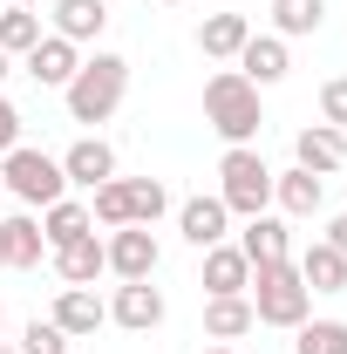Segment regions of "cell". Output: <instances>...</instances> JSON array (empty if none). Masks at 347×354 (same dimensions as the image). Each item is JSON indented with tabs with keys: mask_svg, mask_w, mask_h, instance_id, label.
Returning <instances> with one entry per match:
<instances>
[{
	"mask_svg": "<svg viewBox=\"0 0 347 354\" xmlns=\"http://www.w3.org/2000/svg\"><path fill=\"white\" fill-rule=\"evenodd\" d=\"M0 266H7V245H0Z\"/></svg>",
	"mask_w": 347,
	"mask_h": 354,
	"instance_id": "f35d334b",
	"label": "cell"
},
{
	"mask_svg": "<svg viewBox=\"0 0 347 354\" xmlns=\"http://www.w3.org/2000/svg\"><path fill=\"white\" fill-rule=\"evenodd\" d=\"M320 21H327V0H272V35L279 41L320 35Z\"/></svg>",
	"mask_w": 347,
	"mask_h": 354,
	"instance_id": "cb8c5ba5",
	"label": "cell"
},
{
	"mask_svg": "<svg viewBox=\"0 0 347 354\" xmlns=\"http://www.w3.org/2000/svg\"><path fill=\"white\" fill-rule=\"evenodd\" d=\"M7 68H14V62H7V55H0V82H7Z\"/></svg>",
	"mask_w": 347,
	"mask_h": 354,
	"instance_id": "d6a6232c",
	"label": "cell"
},
{
	"mask_svg": "<svg viewBox=\"0 0 347 354\" xmlns=\"http://www.w3.org/2000/svg\"><path fill=\"white\" fill-rule=\"evenodd\" d=\"M55 272H62V286H95V279L109 272V252H102V239H95V232H82V239L55 245Z\"/></svg>",
	"mask_w": 347,
	"mask_h": 354,
	"instance_id": "e0dca14e",
	"label": "cell"
},
{
	"mask_svg": "<svg viewBox=\"0 0 347 354\" xmlns=\"http://www.w3.org/2000/svg\"><path fill=\"white\" fill-rule=\"evenodd\" d=\"M293 354H347V320H300Z\"/></svg>",
	"mask_w": 347,
	"mask_h": 354,
	"instance_id": "4316f807",
	"label": "cell"
},
{
	"mask_svg": "<svg viewBox=\"0 0 347 354\" xmlns=\"http://www.w3.org/2000/svg\"><path fill=\"white\" fill-rule=\"evenodd\" d=\"M0 191H14L28 212H48L55 198H68V177H62V157H48L35 143H14L0 157Z\"/></svg>",
	"mask_w": 347,
	"mask_h": 354,
	"instance_id": "5b68a950",
	"label": "cell"
},
{
	"mask_svg": "<svg viewBox=\"0 0 347 354\" xmlns=\"http://www.w3.org/2000/svg\"><path fill=\"white\" fill-rule=\"evenodd\" d=\"M82 232H95V218H88V198H55L41 212V239H48V252L55 245H68V239H82Z\"/></svg>",
	"mask_w": 347,
	"mask_h": 354,
	"instance_id": "7402d4cb",
	"label": "cell"
},
{
	"mask_svg": "<svg viewBox=\"0 0 347 354\" xmlns=\"http://www.w3.org/2000/svg\"><path fill=\"white\" fill-rule=\"evenodd\" d=\"M0 245H7V266L14 272H35L48 252V239H41V218L35 212H14V218H0Z\"/></svg>",
	"mask_w": 347,
	"mask_h": 354,
	"instance_id": "d6986e66",
	"label": "cell"
},
{
	"mask_svg": "<svg viewBox=\"0 0 347 354\" xmlns=\"http://www.w3.org/2000/svg\"><path fill=\"white\" fill-rule=\"evenodd\" d=\"M218 198L232 218H259L272 212V164L259 157V143H232L218 157Z\"/></svg>",
	"mask_w": 347,
	"mask_h": 354,
	"instance_id": "277c9868",
	"label": "cell"
},
{
	"mask_svg": "<svg viewBox=\"0 0 347 354\" xmlns=\"http://www.w3.org/2000/svg\"><path fill=\"white\" fill-rule=\"evenodd\" d=\"M320 123L327 130H347V75H327L320 82Z\"/></svg>",
	"mask_w": 347,
	"mask_h": 354,
	"instance_id": "f546056e",
	"label": "cell"
},
{
	"mask_svg": "<svg viewBox=\"0 0 347 354\" xmlns=\"http://www.w3.org/2000/svg\"><path fill=\"white\" fill-rule=\"evenodd\" d=\"M327 245H334V252L347 259V212H341V218H327Z\"/></svg>",
	"mask_w": 347,
	"mask_h": 354,
	"instance_id": "1f68e13d",
	"label": "cell"
},
{
	"mask_svg": "<svg viewBox=\"0 0 347 354\" xmlns=\"http://www.w3.org/2000/svg\"><path fill=\"white\" fill-rule=\"evenodd\" d=\"M232 245H238L252 266H279V259H293V232H286V218H279V212H259V218H245V232H238Z\"/></svg>",
	"mask_w": 347,
	"mask_h": 354,
	"instance_id": "5bb4252c",
	"label": "cell"
},
{
	"mask_svg": "<svg viewBox=\"0 0 347 354\" xmlns=\"http://www.w3.org/2000/svg\"><path fill=\"white\" fill-rule=\"evenodd\" d=\"M232 68H238L252 88H272V82H286L293 55H286V41H279V35H252V41L238 48V62H232Z\"/></svg>",
	"mask_w": 347,
	"mask_h": 354,
	"instance_id": "2e32d148",
	"label": "cell"
},
{
	"mask_svg": "<svg viewBox=\"0 0 347 354\" xmlns=\"http://www.w3.org/2000/svg\"><path fill=\"white\" fill-rule=\"evenodd\" d=\"M7 7H35V0H7Z\"/></svg>",
	"mask_w": 347,
	"mask_h": 354,
	"instance_id": "e575fe53",
	"label": "cell"
},
{
	"mask_svg": "<svg viewBox=\"0 0 347 354\" xmlns=\"http://www.w3.org/2000/svg\"><path fill=\"white\" fill-rule=\"evenodd\" d=\"M259 95L265 88H252L238 68H218L212 82H205V123L225 136V150H232V143H259V130H265V102Z\"/></svg>",
	"mask_w": 347,
	"mask_h": 354,
	"instance_id": "7a4b0ae2",
	"label": "cell"
},
{
	"mask_svg": "<svg viewBox=\"0 0 347 354\" xmlns=\"http://www.w3.org/2000/svg\"><path fill=\"white\" fill-rule=\"evenodd\" d=\"M272 205H279V218H320V205H327V177L313 171H272Z\"/></svg>",
	"mask_w": 347,
	"mask_h": 354,
	"instance_id": "4fadbf2b",
	"label": "cell"
},
{
	"mask_svg": "<svg viewBox=\"0 0 347 354\" xmlns=\"http://www.w3.org/2000/svg\"><path fill=\"white\" fill-rule=\"evenodd\" d=\"M157 7H184V0H157Z\"/></svg>",
	"mask_w": 347,
	"mask_h": 354,
	"instance_id": "d590c367",
	"label": "cell"
},
{
	"mask_svg": "<svg viewBox=\"0 0 347 354\" xmlns=\"http://www.w3.org/2000/svg\"><path fill=\"white\" fill-rule=\"evenodd\" d=\"M205 354H232V348H205Z\"/></svg>",
	"mask_w": 347,
	"mask_h": 354,
	"instance_id": "74e56055",
	"label": "cell"
},
{
	"mask_svg": "<svg viewBox=\"0 0 347 354\" xmlns=\"http://www.w3.org/2000/svg\"><path fill=\"white\" fill-rule=\"evenodd\" d=\"M293 164L313 177H334L347 171V130H327V123H306L300 136H293Z\"/></svg>",
	"mask_w": 347,
	"mask_h": 354,
	"instance_id": "7c38bea8",
	"label": "cell"
},
{
	"mask_svg": "<svg viewBox=\"0 0 347 354\" xmlns=\"http://www.w3.org/2000/svg\"><path fill=\"white\" fill-rule=\"evenodd\" d=\"M62 177H68L75 191L109 184V177H116V143H102V136H75V143L62 150Z\"/></svg>",
	"mask_w": 347,
	"mask_h": 354,
	"instance_id": "9c48e42d",
	"label": "cell"
},
{
	"mask_svg": "<svg viewBox=\"0 0 347 354\" xmlns=\"http://www.w3.org/2000/svg\"><path fill=\"white\" fill-rule=\"evenodd\" d=\"M14 143H21V109H14V102H7V88H0V157H7Z\"/></svg>",
	"mask_w": 347,
	"mask_h": 354,
	"instance_id": "4dcf8cb0",
	"label": "cell"
},
{
	"mask_svg": "<svg viewBox=\"0 0 347 354\" xmlns=\"http://www.w3.org/2000/svg\"><path fill=\"white\" fill-rule=\"evenodd\" d=\"M48 21H55L48 35H62V41L88 48V41H102V28H109V7H102V0H55V14H48Z\"/></svg>",
	"mask_w": 347,
	"mask_h": 354,
	"instance_id": "ac0fdd59",
	"label": "cell"
},
{
	"mask_svg": "<svg viewBox=\"0 0 347 354\" xmlns=\"http://www.w3.org/2000/svg\"><path fill=\"white\" fill-rule=\"evenodd\" d=\"M171 212V184L164 177H130V225H157Z\"/></svg>",
	"mask_w": 347,
	"mask_h": 354,
	"instance_id": "83f0119b",
	"label": "cell"
},
{
	"mask_svg": "<svg viewBox=\"0 0 347 354\" xmlns=\"http://www.w3.org/2000/svg\"><path fill=\"white\" fill-rule=\"evenodd\" d=\"M0 7H7V0H0Z\"/></svg>",
	"mask_w": 347,
	"mask_h": 354,
	"instance_id": "ab89813d",
	"label": "cell"
},
{
	"mask_svg": "<svg viewBox=\"0 0 347 354\" xmlns=\"http://www.w3.org/2000/svg\"><path fill=\"white\" fill-rule=\"evenodd\" d=\"M245 300H252V320L259 327H300V320H313V293H306L300 266L279 259V266H252V286H245Z\"/></svg>",
	"mask_w": 347,
	"mask_h": 354,
	"instance_id": "3957f363",
	"label": "cell"
},
{
	"mask_svg": "<svg viewBox=\"0 0 347 354\" xmlns=\"http://www.w3.org/2000/svg\"><path fill=\"white\" fill-rule=\"evenodd\" d=\"M102 252H109V272L116 279H157V232L150 225H116L109 239H102Z\"/></svg>",
	"mask_w": 347,
	"mask_h": 354,
	"instance_id": "8992f818",
	"label": "cell"
},
{
	"mask_svg": "<svg viewBox=\"0 0 347 354\" xmlns=\"http://www.w3.org/2000/svg\"><path fill=\"white\" fill-rule=\"evenodd\" d=\"M0 341H7V307H0Z\"/></svg>",
	"mask_w": 347,
	"mask_h": 354,
	"instance_id": "836d02e7",
	"label": "cell"
},
{
	"mask_svg": "<svg viewBox=\"0 0 347 354\" xmlns=\"http://www.w3.org/2000/svg\"><path fill=\"white\" fill-rule=\"evenodd\" d=\"M198 286H205V300L245 293V286H252V259H245L232 239H225V245H205V279H198Z\"/></svg>",
	"mask_w": 347,
	"mask_h": 354,
	"instance_id": "9a60e30c",
	"label": "cell"
},
{
	"mask_svg": "<svg viewBox=\"0 0 347 354\" xmlns=\"http://www.w3.org/2000/svg\"><path fill=\"white\" fill-rule=\"evenodd\" d=\"M259 320H252V300L245 293H225V300H205V334L212 341H238V334H252Z\"/></svg>",
	"mask_w": 347,
	"mask_h": 354,
	"instance_id": "603a6c76",
	"label": "cell"
},
{
	"mask_svg": "<svg viewBox=\"0 0 347 354\" xmlns=\"http://www.w3.org/2000/svg\"><path fill=\"white\" fill-rule=\"evenodd\" d=\"M252 41V21L245 14H205L198 21V48H205V62H238V48Z\"/></svg>",
	"mask_w": 347,
	"mask_h": 354,
	"instance_id": "ffe728a7",
	"label": "cell"
},
{
	"mask_svg": "<svg viewBox=\"0 0 347 354\" xmlns=\"http://www.w3.org/2000/svg\"><path fill=\"white\" fill-rule=\"evenodd\" d=\"M123 95H130V62L123 55H109V48H95L82 55V68H75V82L62 88V102H68V123H109L116 109H123Z\"/></svg>",
	"mask_w": 347,
	"mask_h": 354,
	"instance_id": "6da1fadb",
	"label": "cell"
},
{
	"mask_svg": "<svg viewBox=\"0 0 347 354\" xmlns=\"http://www.w3.org/2000/svg\"><path fill=\"white\" fill-rule=\"evenodd\" d=\"M0 354H21V348H7V341H0Z\"/></svg>",
	"mask_w": 347,
	"mask_h": 354,
	"instance_id": "8d00e7d4",
	"label": "cell"
},
{
	"mask_svg": "<svg viewBox=\"0 0 347 354\" xmlns=\"http://www.w3.org/2000/svg\"><path fill=\"white\" fill-rule=\"evenodd\" d=\"M88 218L102 225V232L130 225V177H109V184H95V191H88Z\"/></svg>",
	"mask_w": 347,
	"mask_h": 354,
	"instance_id": "484cf974",
	"label": "cell"
},
{
	"mask_svg": "<svg viewBox=\"0 0 347 354\" xmlns=\"http://www.w3.org/2000/svg\"><path fill=\"white\" fill-rule=\"evenodd\" d=\"M21 68H28L41 88H68V82H75V68H82V48L62 41V35H41V41L21 55Z\"/></svg>",
	"mask_w": 347,
	"mask_h": 354,
	"instance_id": "8fae6325",
	"label": "cell"
},
{
	"mask_svg": "<svg viewBox=\"0 0 347 354\" xmlns=\"http://www.w3.org/2000/svg\"><path fill=\"white\" fill-rule=\"evenodd\" d=\"M177 232L205 252V245H225L232 239V212H225V198L218 191H198V198H184L177 205Z\"/></svg>",
	"mask_w": 347,
	"mask_h": 354,
	"instance_id": "52a82bcc",
	"label": "cell"
},
{
	"mask_svg": "<svg viewBox=\"0 0 347 354\" xmlns=\"http://www.w3.org/2000/svg\"><path fill=\"white\" fill-rule=\"evenodd\" d=\"M48 320H55L68 341H82V334H95V327L109 320V300H102L95 286H62V293H55V307H48Z\"/></svg>",
	"mask_w": 347,
	"mask_h": 354,
	"instance_id": "30bf717a",
	"label": "cell"
},
{
	"mask_svg": "<svg viewBox=\"0 0 347 354\" xmlns=\"http://www.w3.org/2000/svg\"><path fill=\"white\" fill-rule=\"evenodd\" d=\"M293 266H300L306 293H347V259L334 252V245H327V239H313V245H306Z\"/></svg>",
	"mask_w": 347,
	"mask_h": 354,
	"instance_id": "44dd1931",
	"label": "cell"
},
{
	"mask_svg": "<svg viewBox=\"0 0 347 354\" xmlns=\"http://www.w3.org/2000/svg\"><path fill=\"white\" fill-rule=\"evenodd\" d=\"M21 354H68V334L55 320H28L21 327Z\"/></svg>",
	"mask_w": 347,
	"mask_h": 354,
	"instance_id": "f1b7e54d",
	"label": "cell"
},
{
	"mask_svg": "<svg viewBox=\"0 0 347 354\" xmlns=\"http://www.w3.org/2000/svg\"><path fill=\"white\" fill-rule=\"evenodd\" d=\"M109 320L130 327V334H150V327H164V293H157L150 279H116V293H109Z\"/></svg>",
	"mask_w": 347,
	"mask_h": 354,
	"instance_id": "ba28073f",
	"label": "cell"
},
{
	"mask_svg": "<svg viewBox=\"0 0 347 354\" xmlns=\"http://www.w3.org/2000/svg\"><path fill=\"white\" fill-rule=\"evenodd\" d=\"M41 35H48V28H41V14H35V7H0V55H7V62H14V55H28Z\"/></svg>",
	"mask_w": 347,
	"mask_h": 354,
	"instance_id": "d4e9b609",
	"label": "cell"
}]
</instances>
